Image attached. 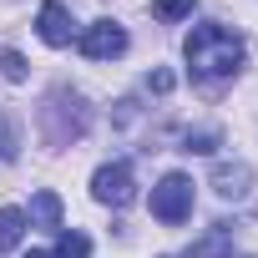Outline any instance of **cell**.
<instances>
[{"label":"cell","instance_id":"obj_1","mask_svg":"<svg viewBox=\"0 0 258 258\" xmlns=\"http://www.w3.org/2000/svg\"><path fill=\"white\" fill-rule=\"evenodd\" d=\"M182 56H187V71L198 81H223V76H233L243 66V41L228 26H192Z\"/></svg>","mask_w":258,"mask_h":258},{"label":"cell","instance_id":"obj_2","mask_svg":"<svg viewBox=\"0 0 258 258\" xmlns=\"http://www.w3.org/2000/svg\"><path fill=\"white\" fill-rule=\"evenodd\" d=\"M91 126V106L76 96V91H51L46 106H41V137L46 147H71L76 137H86Z\"/></svg>","mask_w":258,"mask_h":258},{"label":"cell","instance_id":"obj_3","mask_svg":"<svg viewBox=\"0 0 258 258\" xmlns=\"http://www.w3.org/2000/svg\"><path fill=\"white\" fill-rule=\"evenodd\" d=\"M152 218H157V223H187V218H192V177L167 172V177L152 187Z\"/></svg>","mask_w":258,"mask_h":258},{"label":"cell","instance_id":"obj_4","mask_svg":"<svg viewBox=\"0 0 258 258\" xmlns=\"http://www.w3.org/2000/svg\"><path fill=\"white\" fill-rule=\"evenodd\" d=\"M91 198L106 203V208H126V203L137 198L132 167H126V162H106V167H96V177H91Z\"/></svg>","mask_w":258,"mask_h":258},{"label":"cell","instance_id":"obj_5","mask_svg":"<svg viewBox=\"0 0 258 258\" xmlns=\"http://www.w3.org/2000/svg\"><path fill=\"white\" fill-rule=\"evenodd\" d=\"M121 51H126V31H121L116 21H96V26L81 31V56H86V61H111V56H121Z\"/></svg>","mask_w":258,"mask_h":258},{"label":"cell","instance_id":"obj_6","mask_svg":"<svg viewBox=\"0 0 258 258\" xmlns=\"http://www.w3.org/2000/svg\"><path fill=\"white\" fill-rule=\"evenodd\" d=\"M36 31H41V41H46V46H71V36H76V26H71V11L61 6V0H46V6H41V16H36Z\"/></svg>","mask_w":258,"mask_h":258},{"label":"cell","instance_id":"obj_7","mask_svg":"<svg viewBox=\"0 0 258 258\" xmlns=\"http://www.w3.org/2000/svg\"><path fill=\"white\" fill-rule=\"evenodd\" d=\"M248 182H253V167H248V162H218V172H213V192H218L223 203L248 198Z\"/></svg>","mask_w":258,"mask_h":258},{"label":"cell","instance_id":"obj_8","mask_svg":"<svg viewBox=\"0 0 258 258\" xmlns=\"http://www.w3.org/2000/svg\"><path fill=\"white\" fill-rule=\"evenodd\" d=\"M31 218H36L41 228H61V198H56L51 187H41V192L31 198Z\"/></svg>","mask_w":258,"mask_h":258},{"label":"cell","instance_id":"obj_9","mask_svg":"<svg viewBox=\"0 0 258 258\" xmlns=\"http://www.w3.org/2000/svg\"><path fill=\"white\" fill-rule=\"evenodd\" d=\"M26 238V213L21 208H0V253H11Z\"/></svg>","mask_w":258,"mask_h":258},{"label":"cell","instance_id":"obj_10","mask_svg":"<svg viewBox=\"0 0 258 258\" xmlns=\"http://www.w3.org/2000/svg\"><path fill=\"white\" fill-rule=\"evenodd\" d=\"M51 258H91V238L86 233H61Z\"/></svg>","mask_w":258,"mask_h":258},{"label":"cell","instance_id":"obj_11","mask_svg":"<svg viewBox=\"0 0 258 258\" xmlns=\"http://www.w3.org/2000/svg\"><path fill=\"white\" fill-rule=\"evenodd\" d=\"M192 6H198V0H152V16L157 21H182V16H192Z\"/></svg>","mask_w":258,"mask_h":258},{"label":"cell","instance_id":"obj_12","mask_svg":"<svg viewBox=\"0 0 258 258\" xmlns=\"http://www.w3.org/2000/svg\"><path fill=\"white\" fill-rule=\"evenodd\" d=\"M0 76H6V81H26V76H31V66H26V56L6 46V51H0Z\"/></svg>","mask_w":258,"mask_h":258},{"label":"cell","instance_id":"obj_13","mask_svg":"<svg viewBox=\"0 0 258 258\" xmlns=\"http://www.w3.org/2000/svg\"><path fill=\"white\" fill-rule=\"evenodd\" d=\"M213 147H218V132H187V137H182V152H203V157H208Z\"/></svg>","mask_w":258,"mask_h":258},{"label":"cell","instance_id":"obj_14","mask_svg":"<svg viewBox=\"0 0 258 258\" xmlns=\"http://www.w3.org/2000/svg\"><path fill=\"white\" fill-rule=\"evenodd\" d=\"M11 157H16V126L0 116V162H11Z\"/></svg>","mask_w":258,"mask_h":258},{"label":"cell","instance_id":"obj_15","mask_svg":"<svg viewBox=\"0 0 258 258\" xmlns=\"http://www.w3.org/2000/svg\"><path fill=\"white\" fill-rule=\"evenodd\" d=\"M147 86H152V91H172V71H152Z\"/></svg>","mask_w":258,"mask_h":258},{"label":"cell","instance_id":"obj_16","mask_svg":"<svg viewBox=\"0 0 258 258\" xmlns=\"http://www.w3.org/2000/svg\"><path fill=\"white\" fill-rule=\"evenodd\" d=\"M26 258H51V253H26Z\"/></svg>","mask_w":258,"mask_h":258}]
</instances>
